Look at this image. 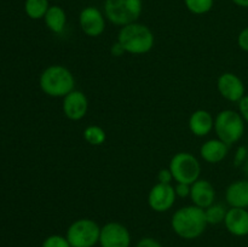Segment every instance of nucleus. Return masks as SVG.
<instances>
[{"mask_svg": "<svg viewBox=\"0 0 248 247\" xmlns=\"http://www.w3.org/2000/svg\"><path fill=\"white\" fill-rule=\"evenodd\" d=\"M84 139L89 143L90 145L98 147L102 145L107 139L106 131L97 125H90L84 130Z\"/></svg>", "mask_w": 248, "mask_h": 247, "instance_id": "20", "label": "nucleus"}, {"mask_svg": "<svg viewBox=\"0 0 248 247\" xmlns=\"http://www.w3.org/2000/svg\"><path fill=\"white\" fill-rule=\"evenodd\" d=\"M186 9L195 15H203L211 11L213 7V0H184Z\"/></svg>", "mask_w": 248, "mask_h": 247, "instance_id": "22", "label": "nucleus"}, {"mask_svg": "<svg viewBox=\"0 0 248 247\" xmlns=\"http://www.w3.org/2000/svg\"><path fill=\"white\" fill-rule=\"evenodd\" d=\"M215 131L217 138L232 145L239 142L245 133V120L241 114L232 109L219 111L215 119Z\"/></svg>", "mask_w": 248, "mask_h": 247, "instance_id": "4", "label": "nucleus"}, {"mask_svg": "<svg viewBox=\"0 0 248 247\" xmlns=\"http://www.w3.org/2000/svg\"><path fill=\"white\" fill-rule=\"evenodd\" d=\"M244 171H245V173H246V176L248 177V157H247L246 162H245V165H244Z\"/></svg>", "mask_w": 248, "mask_h": 247, "instance_id": "32", "label": "nucleus"}, {"mask_svg": "<svg viewBox=\"0 0 248 247\" xmlns=\"http://www.w3.org/2000/svg\"><path fill=\"white\" fill-rule=\"evenodd\" d=\"M227 212L228 210L223 205L213 203V205H211L210 207H207L205 210L207 223L212 225H217V224H220V223H224Z\"/></svg>", "mask_w": 248, "mask_h": 247, "instance_id": "21", "label": "nucleus"}, {"mask_svg": "<svg viewBox=\"0 0 248 247\" xmlns=\"http://www.w3.org/2000/svg\"><path fill=\"white\" fill-rule=\"evenodd\" d=\"M62 110L65 118L69 120H81L89 110V99H87L86 94L79 90H73L67 96L63 97Z\"/></svg>", "mask_w": 248, "mask_h": 247, "instance_id": "11", "label": "nucleus"}, {"mask_svg": "<svg viewBox=\"0 0 248 247\" xmlns=\"http://www.w3.org/2000/svg\"><path fill=\"white\" fill-rule=\"evenodd\" d=\"M41 247H72L65 236L62 235H50L43 241Z\"/></svg>", "mask_w": 248, "mask_h": 247, "instance_id": "23", "label": "nucleus"}, {"mask_svg": "<svg viewBox=\"0 0 248 247\" xmlns=\"http://www.w3.org/2000/svg\"><path fill=\"white\" fill-rule=\"evenodd\" d=\"M118 43H120L125 52L131 55H144L152 50L155 39L149 27L135 22L121 27L118 34Z\"/></svg>", "mask_w": 248, "mask_h": 247, "instance_id": "3", "label": "nucleus"}, {"mask_svg": "<svg viewBox=\"0 0 248 247\" xmlns=\"http://www.w3.org/2000/svg\"><path fill=\"white\" fill-rule=\"evenodd\" d=\"M239 110L245 123L248 124V94H245L244 98L239 102Z\"/></svg>", "mask_w": 248, "mask_h": 247, "instance_id": "29", "label": "nucleus"}, {"mask_svg": "<svg viewBox=\"0 0 248 247\" xmlns=\"http://www.w3.org/2000/svg\"><path fill=\"white\" fill-rule=\"evenodd\" d=\"M224 225L228 232L234 236L248 235V211L247 208L230 207L224 219Z\"/></svg>", "mask_w": 248, "mask_h": 247, "instance_id": "13", "label": "nucleus"}, {"mask_svg": "<svg viewBox=\"0 0 248 247\" xmlns=\"http://www.w3.org/2000/svg\"><path fill=\"white\" fill-rule=\"evenodd\" d=\"M190 199L194 205L206 210L215 203L216 190L207 179L199 178L198 181L191 184Z\"/></svg>", "mask_w": 248, "mask_h": 247, "instance_id": "14", "label": "nucleus"}, {"mask_svg": "<svg viewBox=\"0 0 248 247\" xmlns=\"http://www.w3.org/2000/svg\"><path fill=\"white\" fill-rule=\"evenodd\" d=\"M174 190H176L177 196H179V198H186V196H190L191 185L186 183H177V185L174 186Z\"/></svg>", "mask_w": 248, "mask_h": 247, "instance_id": "26", "label": "nucleus"}, {"mask_svg": "<svg viewBox=\"0 0 248 247\" xmlns=\"http://www.w3.org/2000/svg\"><path fill=\"white\" fill-rule=\"evenodd\" d=\"M79 23L81 31L91 38L102 35L106 29V19L97 7L87 6L80 12Z\"/></svg>", "mask_w": 248, "mask_h": 247, "instance_id": "12", "label": "nucleus"}, {"mask_svg": "<svg viewBox=\"0 0 248 247\" xmlns=\"http://www.w3.org/2000/svg\"><path fill=\"white\" fill-rule=\"evenodd\" d=\"M170 171L177 183L193 184L200 178L201 165L193 154L186 152L177 153L170 161Z\"/></svg>", "mask_w": 248, "mask_h": 247, "instance_id": "7", "label": "nucleus"}, {"mask_svg": "<svg viewBox=\"0 0 248 247\" xmlns=\"http://www.w3.org/2000/svg\"><path fill=\"white\" fill-rule=\"evenodd\" d=\"M229 152V145L220 140L219 138L208 139L201 145L200 154L206 162L218 164L227 157Z\"/></svg>", "mask_w": 248, "mask_h": 247, "instance_id": "16", "label": "nucleus"}, {"mask_svg": "<svg viewBox=\"0 0 248 247\" xmlns=\"http://www.w3.org/2000/svg\"><path fill=\"white\" fill-rule=\"evenodd\" d=\"M142 10V0H106L104 4V12L108 21L121 27L137 22Z\"/></svg>", "mask_w": 248, "mask_h": 247, "instance_id": "5", "label": "nucleus"}, {"mask_svg": "<svg viewBox=\"0 0 248 247\" xmlns=\"http://www.w3.org/2000/svg\"><path fill=\"white\" fill-rule=\"evenodd\" d=\"M41 91L53 98H63L74 90L75 79L64 65L52 64L44 69L39 77Z\"/></svg>", "mask_w": 248, "mask_h": 247, "instance_id": "2", "label": "nucleus"}, {"mask_svg": "<svg viewBox=\"0 0 248 247\" xmlns=\"http://www.w3.org/2000/svg\"><path fill=\"white\" fill-rule=\"evenodd\" d=\"M225 200L230 207L248 208V179L232 182L225 190Z\"/></svg>", "mask_w": 248, "mask_h": 247, "instance_id": "17", "label": "nucleus"}, {"mask_svg": "<svg viewBox=\"0 0 248 247\" xmlns=\"http://www.w3.org/2000/svg\"><path fill=\"white\" fill-rule=\"evenodd\" d=\"M157 181H159V183L171 184V182L173 181V176H172V172L170 171V169L160 170L159 173H157Z\"/></svg>", "mask_w": 248, "mask_h": 247, "instance_id": "27", "label": "nucleus"}, {"mask_svg": "<svg viewBox=\"0 0 248 247\" xmlns=\"http://www.w3.org/2000/svg\"><path fill=\"white\" fill-rule=\"evenodd\" d=\"M176 190L171 184L157 183L148 194V203L153 211L162 213L169 211L176 202Z\"/></svg>", "mask_w": 248, "mask_h": 247, "instance_id": "9", "label": "nucleus"}, {"mask_svg": "<svg viewBox=\"0 0 248 247\" xmlns=\"http://www.w3.org/2000/svg\"><path fill=\"white\" fill-rule=\"evenodd\" d=\"M218 92L229 102H240L245 97V84L234 73H223L217 80Z\"/></svg>", "mask_w": 248, "mask_h": 247, "instance_id": "10", "label": "nucleus"}, {"mask_svg": "<svg viewBox=\"0 0 248 247\" xmlns=\"http://www.w3.org/2000/svg\"><path fill=\"white\" fill-rule=\"evenodd\" d=\"M101 227L94 220L81 218L69 225L65 237L72 247H94L99 242Z\"/></svg>", "mask_w": 248, "mask_h": 247, "instance_id": "6", "label": "nucleus"}, {"mask_svg": "<svg viewBox=\"0 0 248 247\" xmlns=\"http://www.w3.org/2000/svg\"><path fill=\"white\" fill-rule=\"evenodd\" d=\"M110 53H111V56H114V57H121V56L125 53V50H124L123 46L120 45V43H118V41H116V43H114L113 45H111Z\"/></svg>", "mask_w": 248, "mask_h": 247, "instance_id": "30", "label": "nucleus"}, {"mask_svg": "<svg viewBox=\"0 0 248 247\" xmlns=\"http://www.w3.org/2000/svg\"><path fill=\"white\" fill-rule=\"evenodd\" d=\"M136 247H162V245L153 237H143L138 241Z\"/></svg>", "mask_w": 248, "mask_h": 247, "instance_id": "28", "label": "nucleus"}, {"mask_svg": "<svg viewBox=\"0 0 248 247\" xmlns=\"http://www.w3.org/2000/svg\"><path fill=\"white\" fill-rule=\"evenodd\" d=\"M44 19H45L46 27L52 33L62 34L64 31L65 24H67V15L61 6H57V5L50 6Z\"/></svg>", "mask_w": 248, "mask_h": 247, "instance_id": "18", "label": "nucleus"}, {"mask_svg": "<svg viewBox=\"0 0 248 247\" xmlns=\"http://www.w3.org/2000/svg\"><path fill=\"white\" fill-rule=\"evenodd\" d=\"M237 45L245 52H248V27L242 29L237 36Z\"/></svg>", "mask_w": 248, "mask_h": 247, "instance_id": "25", "label": "nucleus"}, {"mask_svg": "<svg viewBox=\"0 0 248 247\" xmlns=\"http://www.w3.org/2000/svg\"><path fill=\"white\" fill-rule=\"evenodd\" d=\"M173 232L186 240L198 239L208 225L205 210L195 205L184 206L173 213L171 219Z\"/></svg>", "mask_w": 248, "mask_h": 247, "instance_id": "1", "label": "nucleus"}, {"mask_svg": "<svg viewBox=\"0 0 248 247\" xmlns=\"http://www.w3.org/2000/svg\"><path fill=\"white\" fill-rule=\"evenodd\" d=\"M189 130L196 137H205L215 128V119L210 111L198 109L189 118Z\"/></svg>", "mask_w": 248, "mask_h": 247, "instance_id": "15", "label": "nucleus"}, {"mask_svg": "<svg viewBox=\"0 0 248 247\" xmlns=\"http://www.w3.org/2000/svg\"><path fill=\"white\" fill-rule=\"evenodd\" d=\"M248 157V148L245 147V145H241V147L237 148L236 153H235L234 156V165L236 167L244 166L245 162H246Z\"/></svg>", "mask_w": 248, "mask_h": 247, "instance_id": "24", "label": "nucleus"}, {"mask_svg": "<svg viewBox=\"0 0 248 247\" xmlns=\"http://www.w3.org/2000/svg\"><path fill=\"white\" fill-rule=\"evenodd\" d=\"M101 247H130L131 234L127 228L118 222H109L101 228Z\"/></svg>", "mask_w": 248, "mask_h": 247, "instance_id": "8", "label": "nucleus"}, {"mask_svg": "<svg viewBox=\"0 0 248 247\" xmlns=\"http://www.w3.org/2000/svg\"><path fill=\"white\" fill-rule=\"evenodd\" d=\"M232 1L240 7H248V0H232Z\"/></svg>", "mask_w": 248, "mask_h": 247, "instance_id": "31", "label": "nucleus"}, {"mask_svg": "<svg viewBox=\"0 0 248 247\" xmlns=\"http://www.w3.org/2000/svg\"><path fill=\"white\" fill-rule=\"evenodd\" d=\"M48 9V0H26L24 2V11L31 19L44 18Z\"/></svg>", "mask_w": 248, "mask_h": 247, "instance_id": "19", "label": "nucleus"}]
</instances>
